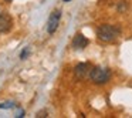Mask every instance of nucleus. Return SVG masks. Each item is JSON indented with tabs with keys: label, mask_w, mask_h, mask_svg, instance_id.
<instances>
[{
	"label": "nucleus",
	"mask_w": 132,
	"mask_h": 118,
	"mask_svg": "<svg viewBox=\"0 0 132 118\" xmlns=\"http://www.w3.org/2000/svg\"><path fill=\"white\" fill-rule=\"evenodd\" d=\"M88 43H89L88 38H87L84 34L78 33V34H75L74 38H72L71 46H72V49H75V50H82V49H85V47L88 46Z\"/></svg>",
	"instance_id": "nucleus-4"
},
{
	"label": "nucleus",
	"mask_w": 132,
	"mask_h": 118,
	"mask_svg": "<svg viewBox=\"0 0 132 118\" xmlns=\"http://www.w3.org/2000/svg\"><path fill=\"white\" fill-rule=\"evenodd\" d=\"M4 2H7V3H10V2H12V0H4Z\"/></svg>",
	"instance_id": "nucleus-10"
},
{
	"label": "nucleus",
	"mask_w": 132,
	"mask_h": 118,
	"mask_svg": "<svg viewBox=\"0 0 132 118\" xmlns=\"http://www.w3.org/2000/svg\"><path fill=\"white\" fill-rule=\"evenodd\" d=\"M60 19H61V12L60 10H53L51 13H50L48 16V20H47V32L50 33V34H53V33L57 30L58 24H60Z\"/></svg>",
	"instance_id": "nucleus-3"
},
{
	"label": "nucleus",
	"mask_w": 132,
	"mask_h": 118,
	"mask_svg": "<svg viewBox=\"0 0 132 118\" xmlns=\"http://www.w3.org/2000/svg\"><path fill=\"white\" fill-rule=\"evenodd\" d=\"M89 71H91V68H89V66L87 63H80V64H77V66L74 67V75H75V78H78V80L85 78L87 74H89Z\"/></svg>",
	"instance_id": "nucleus-5"
},
{
	"label": "nucleus",
	"mask_w": 132,
	"mask_h": 118,
	"mask_svg": "<svg viewBox=\"0 0 132 118\" xmlns=\"http://www.w3.org/2000/svg\"><path fill=\"white\" fill-rule=\"evenodd\" d=\"M29 53H30V50H29V49H26L24 51H21V54H20V58H21V60H24V58H26L27 56H29Z\"/></svg>",
	"instance_id": "nucleus-9"
},
{
	"label": "nucleus",
	"mask_w": 132,
	"mask_h": 118,
	"mask_svg": "<svg viewBox=\"0 0 132 118\" xmlns=\"http://www.w3.org/2000/svg\"><path fill=\"white\" fill-rule=\"evenodd\" d=\"M13 107H16V104L13 101H6V103L0 104V108L2 109H9V108H13Z\"/></svg>",
	"instance_id": "nucleus-7"
},
{
	"label": "nucleus",
	"mask_w": 132,
	"mask_h": 118,
	"mask_svg": "<svg viewBox=\"0 0 132 118\" xmlns=\"http://www.w3.org/2000/svg\"><path fill=\"white\" fill-rule=\"evenodd\" d=\"M121 34V29L112 24H102L97 29V37L98 40L104 41V43H112L118 38Z\"/></svg>",
	"instance_id": "nucleus-1"
},
{
	"label": "nucleus",
	"mask_w": 132,
	"mask_h": 118,
	"mask_svg": "<svg viewBox=\"0 0 132 118\" xmlns=\"http://www.w3.org/2000/svg\"><path fill=\"white\" fill-rule=\"evenodd\" d=\"M13 26L12 17L7 13H0V33H7Z\"/></svg>",
	"instance_id": "nucleus-6"
},
{
	"label": "nucleus",
	"mask_w": 132,
	"mask_h": 118,
	"mask_svg": "<svg viewBox=\"0 0 132 118\" xmlns=\"http://www.w3.org/2000/svg\"><path fill=\"white\" fill-rule=\"evenodd\" d=\"M89 80L94 84H105L111 78V73L108 68H102V67H94L89 71Z\"/></svg>",
	"instance_id": "nucleus-2"
},
{
	"label": "nucleus",
	"mask_w": 132,
	"mask_h": 118,
	"mask_svg": "<svg viewBox=\"0 0 132 118\" xmlns=\"http://www.w3.org/2000/svg\"><path fill=\"white\" fill-rule=\"evenodd\" d=\"M64 2H70V0H64Z\"/></svg>",
	"instance_id": "nucleus-11"
},
{
	"label": "nucleus",
	"mask_w": 132,
	"mask_h": 118,
	"mask_svg": "<svg viewBox=\"0 0 132 118\" xmlns=\"http://www.w3.org/2000/svg\"><path fill=\"white\" fill-rule=\"evenodd\" d=\"M36 117H37V118H44V117H47V111H46V109H43V111H38Z\"/></svg>",
	"instance_id": "nucleus-8"
}]
</instances>
